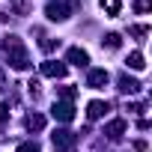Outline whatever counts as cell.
Returning a JSON list of instances; mask_svg holds the SVG:
<instances>
[{
    "instance_id": "obj_1",
    "label": "cell",
    "mask_w": 152,
    "mask_h": 152,
    "mask_svg": "<svg viewBox=\"0 0 152 152\" xmlns=\"http://www.w3.org/2000/svg\"><path fill=\"white\" fill-rule=\"evenodd\" d=\"M51 143L57 152H75V146H78V134L69 131V128H57L51 134Z\"/></svg>"
},
{
    "instance_id": "obj_8",
    "label": "cell",
    "mask_w": 152,
    "mask_h": 152,
    "mask_svg": "<svg viewBox=\"0 0 152 152\" xmlns=\"http://www.w3.org/2000/svg\"><path fill=\"white\" fill-rule=\"evenodd\" d=\"M66 60H69L72 66H87V63H90V54H87L84 48H69Z\"/></svg>"
},
{
    "instance_id": "obj_11",
    "label": "cell",
    "mask_w": 152,
    "mask_h": 152,
    "mask_svg": "<svg viewBox=\"0 0 152 152\" xmlns=\"http://www.w3.org/2000/svg\"><path fill=\"white\" fill-rule=\"evenodd\" d=\"M125 66H128V69H134V72H143V69H146V60H143V54H140V51H131V54H128V60H125Z\"/></svg>"
},
{
    "instance_id": "obj_4",
    "label": "cell",
    "mask_w": 152,
    "mask_h": 152,
    "mask_svg": "<svg viewBox=\"0 0 152 152\" xmlns=\"http://www.w3.org/2000/svg\"><path fill=\"white\" fill-rule=\"evenodd\" d=\"M39 69H42V75H45V78H66V63H57V60H45Z\"/></svg>"
},
{
    "instance_id": "obj_13",
    "label": "cell",
    "mask_w": 152,
    "mask_h": 152,
    "mask_svg": "<svg viewBox=\"0 0 152 152\" xmlns=\"http://www.w3.org/2000/svg\"><path fill=\"white\" fill-rule=\"evenodd\" d=\"M102 9L113 18V15H119V9H122V0H102Z\"/></svg>"
},
{
    "instance_id": "obj_19",
    "label": "cell",
    "mask_w": 152,
    "mask_h": 152,
    "mask_svg": "<svg viewBox=\"0 0 152 152\" xmlns=\"http://www.w3.org/2000/svg\"><path fill=\"white\" fill-rule=\"evenodd\" d=\"M9 119V104H0V122Z\"/></svg>"
},
{
    "instance_id": "obj_21",
    "label": "cell",
    "mask_w": 152,
    "mask_h": 152,
    "mask_svg": "<svg viewBox=\"0 0 152 152\" xmlns=\"http://www.w3.org/2000/svg\"><path fill=\"white\" fill-rule=\"evenodd\" d=\"M3 84H6V78H3V72H0V90H3Z\"/></svg>"
},
{
    "instance_id": "obj_14",
    "label": "cell",
    "mask_w": 152,
    "mask_h": 152,
    "mask_svg": "<svg viewBox=\"0 0 152 152\" xmlns=\"http://www.w3.org/2000/svg\"><path fill=\"white\" fill-rule=\"evenodd\" d=\"M27 128H33V131H42V128H45V116H39V113L27 116Z\"/></svg>"
},
{
    "instance_id": "obj_15",
    "label": "cell",
    "mask_w": 152,
    "mask_h": 152,
    "mask_svg": "<svg viewBox=\"0 0 152 152\" xmlns=\"http://www.w3.org/2000/svg\"><path fill=\"white\" fill-rule=\"evenodd\" d=\"M102 45H107V48H110V51H116V48H119V45H122V39H119V33H107V36H104V42H102Z\"/></svg>"
},
{
    "instance_id": "obj_17",
    "label": "cell",
    "mask_w": 152,
    "mask_h": 152,
    "mask_svg": "<svg viewBox=\"0 0 152 152\" xmlns=\"http://www.w3.org/2000/svg\"><path fill=\"white\" fill-rule=\"evenodd\" d=\"M15 152H39V143H36V140H27V143H21Z\"/></svg>"
},
{
    "instance_id": "obj_20",
    "label": "cell",
    "mask_w": 152,
    "mask_h": 152,
    "mask_svg": "<svg viewBox=\"0 0 152 152\" xmlns=\"http://www.w3.org/2000/svg\"><path fill=\"white\" fill-rule=\"evenodd\" d=\"M131 33H134V36H146V33H149V30H146V27H140V24H137V27H131Z\"/></svg>"
},
{
    "instance_id": "obj_6",
    "label": "cell",
    "mask_w": 152,
    "mask_h": 152,
    "mask_svg": "<svg viewBox=\"0 0 152 152\" xmlns=\"http://www.w3.org/2000/svg\"><path fill=\"white\" fill-rule=\"evenodd\" d=\"M45 15H48V21H66L69 18V3H48Z\"/></svg>"
},
{
    "instance_id": "obj_16",
    "label": "cell",
    "mask_w": 152,
    "mask_h": 152,
    "mask_svg": "<svg viewBox=\"0 0 152 152\" xmlns=\"http://www.w3.org/2000/svg\"><path fill=\"white\" fill-rule=\"evenodd\" d=\"M75 96H78V90H75V87H63V90H60V99H63V102H72Z\"/></svg>"
},
{
    "instance_id": "obj_10",
    "label": "cell",
    "mask_w": 152,
    "mask_h": 152,
    "mask_svg": "<svg viewBox=\"0 0 152 152\" xmlns=\"http://www.w3.org/2000/svg\"><path fill=\"white\" fill-rule=\"evenodd\" d=\"M9 12L12 15H30L33 12V0H9Z\"/></svg>"
},
{
    "instance_id": "obj_3",
    "label": "cell",
    "mask_w": 152,
    "mask_h": 152,
    "mask_svg": "<svg viewBox=\"0 0 152 152\" xmlns=\"http://www.w3.org/2000/svg\"><path fill=\"white\" fill-rule=\"evenodd\" d=\"M51 116L60 119V122H72V119H75V107H72V102H54Z\"/></svg>"
},
{
    "instance_id": "obj_7",
    "label": "cell",
    "mask_w": 152,
    "mask_h": 152,
    "mask_svg": "<svg viewBox=\"0 0 152 152\" xmlns=\"http://www.w3.org/2000/svg\"><path fill=\"white\" fill-rule=\"evenodd\" d=\"M107 110H110V104H107V102H99V99L87 104V116H90V119H102Z\"/></svg>"
},
{
    "instance_id": "obj_2",
    "label": "cell",
    "mask_w": 152,
    "mask_h": 152,
    "mask_svg": "<svg viewBox=\"0 0 152 152\" xmlns=\"http://www.w3.org/2000/svg\"><path fill=\"white\" fill-rule=\"evenodd\" d=\"M6 54H9V66H12V69H18V72H24V69L30 66V57H27V51H24V45H18V48H9Z\"/></svg>"
},
{
    "instance_id": "obj_5",
    "label": "cell",
    "mask_w": 152,
    "mask_h": 152,
    "mask_svg": "<svg viewBox=\"0 0 152 152\" xmlns=\"http://www.w3.org/2000/svg\"><path fill=\"white\" fill-rule=\"evenodd\" d=\"M107 81H110L107 69H93V72H90V78H87V87H93V90H104Z\"/></svg>"
},
{
    "instance_id": "obj_12",
    "label": "cell",
    "mask_w": 152,
    "mask_h": 152,
    "mask_svg": "<svg viewBox=\"0 0 152 152\" xmlns=\"http://www.w3.org/2000/svg\"><path fill=\"white\" fill-rule=\"evenodd\" d=\"M119 90L128 93V96H134V93L140 90V81H134V78H128V75H125V78H119Z\"/></svg>"
},
{
    "instance_id": "obj_9",
    "label": "cell",
    "mask_w": 152,
    "mask_h": 152,
    "mask_svg": "<svg viewBox=\"0 0 152 152\" xmlns=\"http://www.w3.org/2000/svg\"><path fill=\"white\" fill-rule=\"evenodd\" d=\"M104 134H107L110 140H119V137L125 134V119H113V122H107V125H104Z\"/></svg>"
},
{
    "instance_id": "obj_18",
    "label": "cell",
    "mask_w": 152,
    "mask_h": 152,
    "mask_svg": "<svg viewBox=\"0 0 152 152\" xmlns=\"http://www.w3.org/2000/svg\"><path fill=\"white\" fill-rule=\"evenodd\" d=\"M134 9H137V12H146V9H149V0H134Z\"/></svg>"
}]
</instances>
